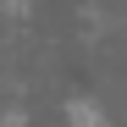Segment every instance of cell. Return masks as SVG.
I'll list each match as a JSON object with an SVG mask.
<instances>
[{"label":"cell","instance_id":"cell-1","mask_svg":"<svg viewBox=\"0 0 127 127\" xmlns=\"http://www.w3.org/2000/svg\"><path fill=\"white\" fill-rule=\"evenodd\" d=\"M72 122H77V127H99L105 116H99V105H89V99H77V105H72Z\"/></svg>","mask_w":127,"mask_h":127}]
</instances>
